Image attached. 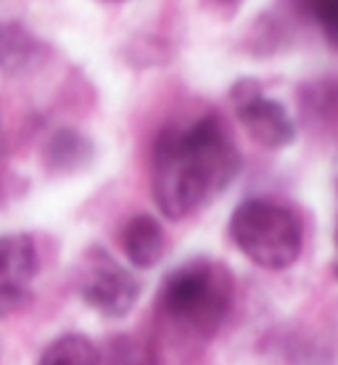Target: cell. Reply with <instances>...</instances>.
Returning a JSON list of instances; mask_svg holds the SVG:
<instances>
[{
  "label": "cell",
  "mask_w": 338,
  "mask_h": 365,
  "mask_svg": "<svg viewBox=\"0 0 338 365\" xmlns=\"http://www.w3.org/2000/svg\"><path fill=\"white\" fill-rule=\"evenodd\" d=\"M241 173V154L220 114H204L191 125H167L151 154L156 207L183 220L220 196Z\"/></svg>",
  "instance_id": "cell-1"
},
{
  "label": "cell",
  "mask_w": 338,
  "mask_h": 365,
  "mask_svg": "<svg viewBox=\"0 0 338 365\" xmlns=\"http://www.w3.org/2000/svg\"><path fill=\"white\" fill-rule=\"evenodd\" d=\"M233 307V275L211 259H191L167 275L159 292V312L185 334L209 339Z\"/></svg>",
  "instance_id": "cell-2"
},
{
  "label": "cell",
  "mask_w": 338,
  "mask_h": 365,
  "mask_svg": "<svg viewBox=\"0 0 338 365\" xmlns=\"http://www.w3.org/2000/svg\"><path fill=\"white\" fill-rule=\"evenodd\" d=\"M230 238L254 265L265 270L291 267L304 247L299 217L267 199H248L238 204L230 217Z\"/></svg>",
  "instance_id": "cell-3"
},
{
  "label": "cell",
  "mask_w": 338,
  "mask_h": 365,
  "mask_svg": "<svg viewBox=\"0 0 338 365\" xmlns=\"http://www.w3.org/2000/svg\"><path fill=\"white\" fill-rule=\"evenodd\" d=\"M137 294L140 283L135 275L127 273L109 252L90 249L80 275V297L90 310L103 318H125L135 307Z\"/></svg>",
  "instance_id": "cell-4"
},
{
  "label": "cell",
  "mask_w": 338,
  "mask_h": 365,
  "mask_svg": "<svg viewBox=\"0 0 338 365\" xmlns=\"http://www.w3.org/2000/svg\"><path fill=\"white\" fill-rule=\"evenodd\" d=\"M236 117L248 135L265 148H285L296 138V125L283 103L265 98L254 80H241L233 88Z\"/></svg>",
  "instance_id": "cell-5"
},
{
  "label": "cell",
  "mask_w": 338,
  "mask_h": 365,
  "mask_svg": "<svg viewBox=\"0 0 338 365\" xmlns=\"http://www.w3.org/2000/svg\"><path fill=\"white\" fill-rule=\"evenodd\" d=\"M40 257L32 236H0V312L16 310L29 297V283L37 275Z\"/></svg>",
  "instance_id": "cell-6"
},
{
  "label": "cell",
  "mask_w": 338,
  "mask_h": 365,
  "mask_svg": "<svg viewBox=\"0 0 338 365\" xmlns=\"http://www.w3.org/2000/svg\"><path fill=\"white\" fill-rule=\"evenodd\" d=\"M122 249L135 267H154L164 255V230L151 215H135L122 230Z\"/></svg>",
  "instance_id": "cell-7"
},
{
  "label": "cell",
  "mask_w": 338,
  "mask_h": 365,
  "mask_svg": "<svg viewBox=\"0 0 338 365\" xmlns=\"http://www.w3.org/2000/svg\"><path fill=\"white\" fill-rule=\"evenodd\" d=\"M43 43L21 21H0V69L19 74L32 69L43 56Z\"/></svg>",
  "instance_id": "cell-8"
},
{
  "label": "cell",
  "mask_w": 338,
  "mask_h": 365,
  "mask_svg": "<svg viewBox=\"0 0 338 365\" xmlns=\"http://www.w3.org/2000/svg\"><path fill=\"white\" fill-rule=\"evenodd\" d=\"M93 143L77 130H58L46 146V165L56 173H77L90 165Z\"/></svg>",
  "instance_id": "cell-9"
},
{
  "label": "cell",
  "mask_w": 338,
  "mask_h": 365,
  "mask_svg": "<svg viewBox=\"0 0 338 365\" xmlns=\"http://www.w3.org/2000/svg\"><path fill=\"white\" fill-rule=\"evenodd\" d=\"M37 365H101V352L88 336L66 334L48 344Z\"/></svg>",
  "instance_id": "cell-10"
},
{
  "label": "cell",
  "mask_w": 338,
  "mask_h": 365,
  "mask_svg": "<svg viewBox=\"0 0 338 365\" xmlns=\"http://www.w3.org/2000/svg\"><path fill=\"white\" fill-rule=\"evenodd\" d=\"M106 365H156L154 355L146 344L132 336H119L109 344Z\"/></svg>",
  "instance_id": "cell-11"
},
{
  "label": "cell",
  "mask_w": 338,
  "mask_h": 365,
  "mask_svg": "<svg viewBox=\"0 0 338 365\" xmlns=\"http://www.w3.org/2000/svg\"><path fill=\"white\" fill-rule=\"evenodd\" d=\"M302 9L322 29L330 46L338 48V0H302Z\"/></svg>",
  "instance_id": "cell-12"
},
{
  "label": "cell",
  "mask_w": 338,
  "mask_h": 365,
  "mask_svg": "<svg viewBox=\"0 0 338 365\" xmlns=\"http://www.w3.org/2000/svg\"><path fill=\"white\" fill-rule=\"evenodd\" d=\"M0 193H3V156H0Z\"/></svg>",
  "instance_id": "cell-13"
},
{
  "label": "cell",
  "mask_w": 338,
  "mask_h": 365,
  "mask_svg": "<svg viewBox=\"0 0 338 365\" xmlns=\"http://www.w3.org/2000/svg\"><path fill=\"white\" fill-rule=\"evenodd\" d=\"M217 3H233V0H217Z\"/></svg>",
  "instance_id": "cell-14"
},
{
  "label": "cell",
  "mask_w": 338,
  "mask_h": 365,
  "mask_svg": "<svg viewBox=\"0 0 338 365\" xmlns=\"http://www.w3.org/2000/svg\"><path fill=\"white\" fill-rule=\"evenodd\" d=\"M333 270H336V278H338V262H336V267H333Z\"/></svg>",
  "instance_id": "cell-15"
},
{
  "label": "cell",
  "mask_w": 338,
  "mask_h": 365,
  "mask_svg": "<svg viewBox=\"0 0 338 365\" xmlns=\"http://www.w3.org/2000/svg\"><path fill=\"white\" fill-rule=\"evenodd\" d=\"M109 3H119V0H109Z\"/></svg>",
  "instance_id": "cell-16"
}]
</instances>
